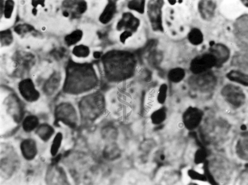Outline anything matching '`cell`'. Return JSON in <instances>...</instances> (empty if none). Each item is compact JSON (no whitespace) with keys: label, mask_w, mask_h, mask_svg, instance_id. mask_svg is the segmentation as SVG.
Returning a JSON list of instances; mask_svg holds the SVG:
<instances>
[{"label":"cell","mask_w":248,"mask_h":185,"mask_svg":"<svg viewBox=\"0 0 248 185\" xmlns=\"http://www.w3.org/2000/svg\"><path fill=\"white\" fill-rule=\"evenodd\" d=\"M168 91V86L165 83L161 84L159 88L157 100L158 102L161 104H163L166 100Z\"/></svg>","instance_id":"603a6c76"},{"label":"cell","mask_w":248,"mask_h":185,"mask_svg":"<svg viewBox=\"0 0 248 185\" xmlns=\"http://www.w3.org/2000/svg\"><path fill=\"white\" fill-rule=\"evenodd\" d=\"M82 35V33L81 31L76 30L65 37V42L68 45H73L81 40Z\"/></svg>","instance_id":"7402d4cb"},{"label":"cell","mask_w":248,"mask_h":185,"mask_svg":"<svg viewBox=\"0 0 248 185\" xmlns=\"http://www.w3.org/2000/svg\"><path fill=\"white\" fill-rule=\"evenodd\" d=\"M17 93L26 103L37 102L42 94L36 82L31 76L19 79L16 85Z\"/></svg>","instance_id":"3957f363"},{"label":"cell","mask_w":248,"mask_h":185,"mask_svg":"<svg viewBox=\"0 0 248 185\" xmlns=\"http://www.w3.org/2000/svg\"><path fill=\"white\" fill-rule=\"evenodd\" d=\"M14 6V3L13 1L7 0L6 2L3 11L4 16L6 18H10L11 17Z\"/></svg>","instance_id":"484cf974"},{"label":"cell","mask_w":248,"mask_h":185,"mask_svg":"<svg viewBox=\"0 0 248 185\" xmlns=\"http://www.w3.org/2000/svg\"><path fill=\"white\" fill-rule=\"evenodd\" d=\"M195 182L200 185H207L208 184L207 182L200 181H196Z\"/></svg>","instance_id":"4dcf8cb0"},{"label":"cell","mask_w":248,"mask_h":185,"mask_svg":"<svg viewBox=\"0 0 248 185\" xmlns=\"http://www.w3.org/2000/svg\"><path fill=\"white\" fill-rule=\"evenodd\" d=\"M166 116V111L165 108H161L153 111L151 116L152 122L155 124H158L163 122Z\"/></svg>","instance_id":"ffe728a7"},{"label":"cell","mask_w":248,"mask_h":185,"mask_svg":"<svg viewBox=\"0 0 248 185\" xmlns=\"http://www.w3.org/2000/svg\"><path fill=\"white\" fill-rule=\"evenodd\" d=\"M20 123L25 132L30 133L36 130L40 124V118L35 114H26Z\"/></svg>","instance_id":"5bb4252c"},{"label":"cell","mask_w":248,"mask_h":185,"mask_svg":"<svg viewBox=\"0 0 248 185\" xmlns=\"http://www.w3.org/2000/svg\"><path fill=\"white\" fill-rule=\"evenodd\" d=\"M203 112L200 108L190 106L184 111L183 117L184 123L188 127H193L198 124L202 118Z\"/></svg>","instance_id":"30bf717a"},{"label":"cell","mask_w":248,"mask_h":185,"mask_svg":"<svg viewBox=\"0 0 248 185\" xmlns=\"http://www.w3.org/2000/svg\"><path fill=\"white\" fill-rule=\"evenodd\" d=\"M32 12L34 15H35L37 12V10L35 8L33 9L32 10Z\"/></svg>","instance_id":"d6a6232c"},{"label":"cell","mask_w":248,"mask_h":185,"mask_svg":"<svg viewBox=\"0 0 248 185\" xmlns=\"http://www.w3.org/2000/svg\"><path fill=\"white\" fill-rule=\"evenodd\" d=\"M220 93L225 102L234 109L240 108L245 103L246 94L242 88L239 86L227 83L221 88Z\"/></svg>","instance_id":"277c9868"},{"label":"cell","mask_w":248,"mask_h":185,"mask_svg":"<svg viewBox=\"0 0 248 185\" xmlns=\"http://www.w3.org/2000/svg\"><path fill=\"white\" fill-rule=\"evenodd\" d=\"M115 9V4L110 2L106 6L100 17V20L103 23L108 22L112 18Z\"/></svg>","instance_id":"d6986e66"},{"label":"cell","mask_w":248,"mask_h":185,"mask_svg":"<svg viewBox=\"0 0 248 185\" xmlns=\"http://www.w3.org/2000/svg\"><path fill=\"white\" fill-rule=\"evenodd\" d=\"M8 155L0 160V169L2 176L8 178L11 176L16 170L18 160L14 155Z\"/></svg>","instance_id":"4fadbf2b"},{"label":"cell","mask_w":248,"mask_h":185,"mask_svg":"<svg viewBox=\"0 0 248 185\" xmlns=\"http://www.w3.org/2000/svg\"><path fill=\"white\" fill-rule=\"evenodd\" d=\"M169 2L170 4H174L175 2V1L174 0H170L169 1Z\"/></svg>","instance_id":"836d02e7"},{"label":"cell","mask_w":248,"mask_h":185,"mask_svg":"<svg viewBox=\"0 0 248 185\" xmlns=\"http://www.w3.org/2000/svg\"><path fill=\"white\" fill-rule=\"evenodd\" d=\"M20 148L23 157L26 160H33L38 153V148L35 141L31 138H27L21 142Z\"/></svg>","instance_id":"7c38bea8"},{"label":"cell","mask_w":248,"mask_h":185,"mask_svg":"<svg viewBox=\"0 0 248 185\" xmlns=\"http://www.w3.org/2000/svg\"><path fill=\"white\" fill-rule=\"evenodd\" d=\"M75 110L72 104L68 102L61 101L57 103L53 109L54 123L68 124L75 114Z\"/></svg>","instance_id":"ba28073f"},{"label":"cell","mask_w":248,"mask_h":185,"mask_svg":"<svg viewBox=\"0 0 248 185\" xmlns=\"http://www.w3.org/2000/svg\"><path fill=\"white\" fill-rule=\"evenodd\" d=\"M183 178L184 182L185 183H188L190 180V177H189L188 174V169H185L183 170Z\"/></svg>","instance_id":"83f0119b"},{"label":"cell","mask_w":248,"mask_h":185,"mask_svg":"<svg viewBox=\"0 0 248 185\" xmlns=\"http://www.w3.org/2000/svg\"><path fill=\"white\" fill-rule=\"evenodd\" d=\"M96 78L92 73H77L73 66L67 67L62 87V90L65 94H75L93 88L95 85Z\"/></svg>","instance_id":"6da1fadb"},{"label":"cell","mask_w":248,"mask_h":185,"mask_svg":"<svg viewBox=\"0 0 248 185\" xmlns=\"http://www.w3.org/2000/svg\"><path fill=\"white\" fill-rule=\"evenodd\" d=\"M42 80L38 88L42 95L48 99L55 97L62 88V76L58 70H53Z\"/></svg>","instance_id":"5b68a950"},{"label":"cell","mask_w":248,"mask_h":185,"mask_svg":"<svg viewBox=\"0 0 248 185\" xmlns=\"http://www.w3.org/2000/svg\"><path fill=\"white\" fill-rule=\"evenodd\" d=\"M216 3L213 0H200L198 4V12L204 20H211L215 16Z\"/></svg>","instance_id":"8fae6325"},{"label":"cell","mask_w":248,"mask_h":185,"mask_svg":"<svg viewBox=\"0 0 248 185\" xmlns=\"http://www.w3.org/2000/svg\"><path fill=\"white\" fill-rule=\"evenodd\" d=\"M188 38L189 42L194 45H198L203 40V35L201 30L197 28H193L189 32Z\"/></svg>","instance_id":"ac0fdd59"},{"label":"cell","mask_w":248,"mask_h":185,"mask_svg":"<svg viewBox=\"0 0 248 185\" xmlns=\"http://www.w3.org/2000/svg\"><path fill=\"white\" fill-rule=\"evenodd\" d=\"M93 56L96 58H99L100 57V53L98 52H95L93 54Z\"/></svg>","instance_id":"f546056e"},{"label":"cell","mask_w":248,"mask_h":185,"mask_svg":"<svg viewBox=\"0 0 248 185\" xmlns=\"http://www.w3.org/2000/svg\"><path fill=\"white\" fill-rule=\"evenodd\" d=\"M227 78L230 81L242 86H248L247 74L240 70L233 69L228 71L226 74Z\"/></svg>","instance_id":"9a60e30c"},{"label":"cell","mask_w":248,"mask_h":185,"mask_svg":"<svg viewBox=\"0 0 248 185\" xmlns=\"http://www.w3.org/2000/svg\"><path fill=\"white\" fill-rule=\"evenodd\" d=\"M62 141V135L58 132L55 135L51 145L50 153L51 155L55 157L57 154Z\"/></svg>","instance_id":"44dd1931"},{"label":"cell","mask_w":248,"mask_h":185,"mask_svg":"<svg viewBox=\"0 0 248 185\" xmlns=\"http://www.w3.org/2000/svg\"><path fill=\"white\" fill-rule=\"evenodd\" d=\"M73 53L78 57H86L89 53L88 48L84 45H80L75 47L73 51Z\"/></svg>","instance_id":"cb8c5ba5"},{"label":"cell","mask_w":248,"mask_h":185,"mask_svg":"<svg viewBox=\"0 0 248 185\" xmlns=\"http://www.w3.org/2000/svg\"><path fill=\"white\" fill-rule=\"evenodd\" d=\"M55 132L54 128L46 122L40 123L35 130L38 136L45 142L48 141L51 138Z\"/></svg>","instance_id":"2e32d148"},{"label":"cell","mask_w":248,"mask_h":185,"mask_svg":"<svg viewBox=\"0 0 248 185\" xmlns=\"http://www.w3.org/2000/svg\"><path fill=\"white\" fill-rule=\"evenodd\" d=\"M26 103L18 93L12 92L5 98L3 105L7 114L16 123H21L26 114Z\"/></svg>","instance_id":"7a4b0ae2"},{"label":"cell","mask_w":248,"mask_h":185,"mask_svg":"<svg viewBox=\"0 0 248 185\" xmlns=\"http://www.w3.org/2000/svg\"><path fill=\"white\" fill-rule=\"evenodd\" d=\"M86 3L85 2L82 1L78 4L77 7V11L80 13H82L86 11Z\"/></svg>","instance_id":"4316f807"},{"label":"cell","mask_w":248,"mask_h":185,"mask_svg":"<svg viewBox=\"0 0 248 185\" xmlns=\"http://www.w3.org/2000/svg\"><path fill=\"white\" fill-rule=\"evenodd\" d=\"M131 35L129 32L125 31L120 36V40L122 42L124 43L126 39Z\"/></svg>","instance_id":"f1b7e54d"},{"label":"cell","mask_w":248,"mask_h":185,"mask_svg":"<svg viewBox=\"0 0 248 185\" xmlns=\"http://www.w3.org/2000/svg\"><path fill=\"white\" fill-rule=\"evenodd\" d=\"M190 80V86L193 89L203 93L213 90L218 82L217 76L211 70L193 74Z\"/></svg>","instance_id":"8992f818"},{"label":"cell","mask_w":248,"mask_h":185,"mask_svg":"<svg viewBox=\"0 0 248 185\" xmlns=\"http://www.w3.org/2000/svg\"><path fill=\"white\" fill-rule=\"evenodd\" d=\"M208 52L213 54L216 59L217 68L221 67L229 60L230 51L228 47L220 43H215L209 48Z\"/></svg>","instance_id":"9c48e42d"},{"label":"cell","mask_w":248,"mask_h":185,"mask_svg":"<svg viewBox=\"0 0 248 185\" xmlns=\"http://www.w3.org/2000/svg\"><path fill=\"white\" fill-rule=\"evenodd\" d=\"M217 65L216 58L208 52L194 58L190 62L189 69L193 74H198L216 67Z\"/></svg>","instance_id":"52a82bcc"},{"label":"cell","mask_w":248,"mask_h":185,"mask_svg":"<svg viewBox=\"0 0 248 185\" xmlns=\"http://www.w3.org/2000/svg\"><path fill=\"white\" fill-rule=\"evenodd\" d=\"M63 15L64 16H65V17H67L69 15V14L67 12V11H65L63 12Z\"/></svg>","instance_id":"1f68e13d"},{"label":"cell","mask_w":248,"mask_h":185,"mask_svg":"<svg viewBox=\"0 0 248 185\" xmlns=\"http://www.w3.org/2000/svg\"><path fill=\"white\" fill-rule=\"evenodd\" d=\"M1 40L2 41V44L5 46L10 45L13 40L11 31L7 30L1 33Z\"/></svg>","instance_id":"d4e9b609"},{"label":"cell","mask_w":248,"mask_h":185,"mask_svg":"<svg viewBox=\"0 0 248 185\" xmlns=\"http://www.w3.org/2000/svg\"><path fill=\"white\" fill-rule=\"evenodd\" d=\"M186 73L184 70L180 67H176L170 70L168 72L167 77L171 82L177 83L181 81L184 78Z\"/></svg>","instance_id":"e0dca14e"}]
</instances>
